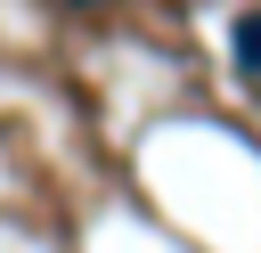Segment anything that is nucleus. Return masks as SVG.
I'll list each match as a JSON object with an SVG mask.
<instances>
[{
  "label": "nucleus",
  "mask_w": 261,
  "mask_h": 253,
  "mask_svg": "<svg viewBox=\"0 0 261 253\" xmlns=\"http://www.w3.org/2000/svg\"><path fill=\"white\" fill-rule=\"evenodd\" d=\"M228 49H237V65H245V73H261V0H253V8H237Z\"/></svg>",
  "instance_id": "nucleus-1"
},
{
  "label": "nucleus",
  "mask_w": 261,
  "mask_h": 253,
  "mask_svg": "<svg viewBox=\"0 0 261 253\" xmlns=\"http://www.w3.org/2000/svg\"><path fill=\"white\" fill-rule=\"evenodd\" d=\"M65 8H106V0H65Z\"/></svg>",
  "instance_id": "nucleus-2"
}]
</instances>
